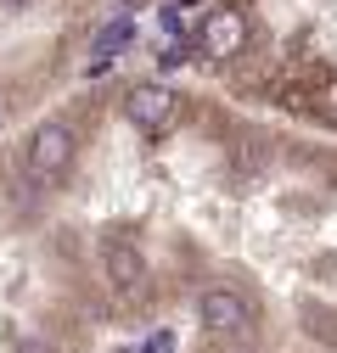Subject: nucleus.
I'll list each match as a JSON object with an SVG mask.
<instances>
[{"label": "nucleus", "mask_w": 337, "mask_h": 353, "mask_svg": "<svg viewBox=\"0 0 337 353\" xmlns=\"http://www.w3.org/2000/svg\"><path fill=\"white\" fill-rule=\"evenodd\" d=\"M73 163V129L62 123V118H46L28 135V152H23V174L34 185H51V180H62V168Z\"/></svg>", "instance_id": "1"}, {"label": "nucleus", "mask_w": 337, "mask_h": 353, "mask_svg": "<svg viewBox=\"0 0 337 353\" xmlns=\"http://www.w3.org/2000/svg\"><path fill=\"white\" fill-rule=\"evenodd\" d=\"M197 325L214 331V336H236V331L253 325V308H247V297H236L231 286H208V292L197 297Z\"/></svg>", "instance_id": "2"}, {"label": "nucleus", "mask_w": 337, "mask_h": 353, "mask_svg": "<svg viewBox=\"0 0 337 353\" xmlns=\"http://www.w3.org/2000/svg\"><path fill=\"white\" fill-rule=\"evenodd\" d=\"M242 46H247V17H242L236 6H220V12L197 17V51H202V57L225 62V57H236Z\"/></svg>", "instance_id": "3"}, {"label": "nucleus", "mask_w": 337, "mask_h": 353, "mask_svg": "<svg viewBox=\"0 0 337 353\" xmlns=\"http://www.w3.org/2000/svg\"><path fill=\"white\" fill-rule=\"evenodd\" d=\"M124 112H130L135 129L146 135H168V123H175V96L163 90V84H130V96H124Z\"/></svg>", "instance_id": "4"}, {"label": "nucleus", "mask_w": 337, "mask_h": 353, "mask_svg": "<svg viewBox=\"0 0 337 353\" xmlns=\"http://www.w3.org/2000/svg\"><path fill=\"white\" fill-rule=\"evenodd\" d=\"M102 263H107V281L118 292H141L146 286V258L130 247V241H107L102 247Z\"/></svg>", "instance_id": "5"}, {"label": "nucleus", "mask_w": 337, "mask_h": 353, "mask_svg": "<svg viewBox=\"0 0 337 353\" xmlns=\"http://www.w3.org/2000/svg\"><path fill=\"white\" fill-rule=\"evenodd\" d=\"M130 39H135V23H130V12H118V17L96 34V46H90V57H96V62H90V73H102V68H107L124 46H130Z\"/></svg>", "instance_id": "6"}, {"label": "nucleus", "mask_w": 337, "mask_h": 353, "mask_svg": "<svg viewBox=\"0 0 337 353\" xmlns=\"http://www.w3.org/2000/svg\"><path fill=\"white\" fill-rule=\"evenodd\" d=\"M141 353H175V336H168V331H152V336L141 342Z\"/></svg>", "instance_id": "7"}, {"label": "nucleus", "mask_w": 337, "mask_h": 353, "mask_svg": "<svg viewBox=\"0 0 337 353\" xmlns=\"http://www.w3.org/2000/svg\"><path fill=\"white\" fill-rule=\"evenodd\" d=\"M320 101H326L320 112H326V118H337V84H326V90H320Z\"/></svg>", "instance_id": "8"}, {"label": "nucleus", "mask_w": 337, "mask_h": 353, "mask_svg": "<svg viewBox=\"0 0 337 353\" xmlns=\"http://www.w3.org/2000/svg\"><path fill=\"white\" fill-rule=\"evenodd\" d=\"M17 353H57L51 342H17Z\"/></svg>", "instance_id": "9"}, {"label": "nucleus", "mask_w": 337, "mask_h": 353, "mask_svg": "<svg viewBox=\"0 0 337 353\" xmlns=\"http://www.w3.org/2000/svg\"><path fill=\"white\" fill-rule=\"evenodd\" d=\"M17 6H23V0H0V12H17Z\"/></svg>", "instance_id": "10"}, {"label": "nucleus", "mask_w": 337, "mask_h": 353, "mask_svg": "<svg viewBox=\"0 0 337 353\" xmlns=\"http://www.w3.org/2000/svg\"><path fill=\"white\" fill-rule=\"evenodd\" d=\"M118 353H141V347H118Z\"/></svg>", "instance_id": "11"}, {"label": "nucleus", "mask_w": 337, "mask_h": 353, "mask_svg": "<svg viewBox=\"0 0 337 353\" xmlns=\"http://www.w3.org/2000/svg\"><path fill=\"white\" fill-rule=\"evenodd\" d=\"M0 112H6V101H0Z\"/></svg>", "instance_id": "12"}]
</instances>
